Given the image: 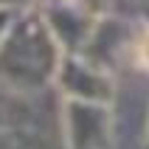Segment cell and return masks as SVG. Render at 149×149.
Returning <instances> with one entry per match:
<instances>
[{"instance_id": "1", "label": "cell", "mask_w": 149, "mask_h": 149, "mask_svg": "<svg viewBox=\"0 0 149 149\" xmlns=\"http://www.w3.org/2000/svg\"><path fill=\"white\" fill-rule=\"evenodd\" d=\"M138 62H141L143 68H149V31H146V37L138 42Z\"/></svg>"}]
</instances>
